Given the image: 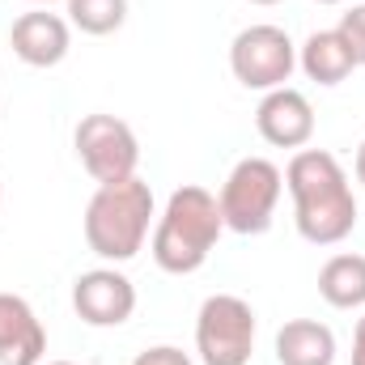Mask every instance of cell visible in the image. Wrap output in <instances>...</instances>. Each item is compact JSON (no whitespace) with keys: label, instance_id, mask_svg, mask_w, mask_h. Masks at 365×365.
<instances>
[{"label":"cell","instance_id":"44dd1931","mask_svg":"<svg viewBox=\"0 0 365 365\" xmlns=\"http://www.w3.org/2000/svg\"><path fill=\"white\" fill-rule=\"evenodd\" d=\"M251 4H280V0H251Z\"/></svg>","mask_w":365,"mask_h":365},{"label":"cell","instance_id":"e0dca14e","mask_svg":"<svg viewBox=\"0 0 365 365\" xmlns=\"http://www.w3.org/2000/svg\"><path fill=\"white\" fill-rule=\"evenodd\" d=\"M132 365H195L182 349L175 344H153V349H145V353H136V361Z\"/></svg>","mask_w":365,"mask_h":365},{"label":"cell","instance_id":"8fae6325","mask_svg":"<svg viewBox=\"0 0 365 365\" xmlns=\"http://www.w3.org/2000/svg\"><path fill=\"white\" fill-rule=\"evenodd\" d=\"M47 331L34 306L17 293H0V365H43Z\"/></svg>","mask_w":365,"mask_h":365},{"label":"cell","instance_id":"2e32d148","mask_svg":"<svg viewBox=\"0 0 365 365\" xmlns=\"http://www.w3.org/2000/svg\"><path fill=\"white\" fill-rule=\"evenodd\" d=\"M336 30L344 34V43H349V51H353L357 68H365V4H353V9L340 17Z\"/></svg>","mask_w":365,"mask_h":365},{"label":"cell","instance_id":"4fadbf2b","mask_svg":"<svg viewBox=\"0 0 365 365\" xmlns=\"http://www.w3.org/2000/svg\"><path fill=\"white\" fill-rule=\"evenodd\" d=\"M280 365H336V331L319 319H289L276 331Z\"/></svg>","mask_w":365,"mask_h":365},{"label":"cell","instance_id":"7a4b0ae2","mask_svg":"<svg viewBox=\"0 0 365 365\" xmlns=\"http://www.w3.org/2000/svg\"><path fill=\"white\" fill-rule=\"evenodd\" d=\"M225 234V221H221V204L208 187H195L187 182L179 191H170L158 225H153V264L170 276H191L208 264V255L217 251Z\"/></svg>","mask_w":365,"mask_h":365},{"label":"cell","instance_id":"30bf717a","mask_svg":"<svg viewBox=\"0 0 365 365\" xmlns=\"http://www.w3.org/2000/svg\"><path fill=\"white\" fill-rule=\"evenodd\" d=\"M9 47L21 64L30 68H56L64 64L68 47H73V26L68 17L60 13H47V9H34V13H21L9 30Z\"/></svg>","mask_w":365,"mask_h":365},{"label":"cell","instance_id":"277c9868","mask_svg":"<svg viewBox=\"0 0 365 365\" xmlns=\"http://www.w3.org/2000/svg\"><path fill=\"white\" fill-rule=\"evenodd\" d=\"M280 191H284V170L268 162V158H242L225 182H221V221L225 230L242 234V238H255V234H268L276 217V204H280Z\"/></svg>","mask_w":365,"mask_h":365},{"label":"cell","instance_id":"d6986e66","mask_svg":"<svg viewBox=\"0 0 365 365\" xmlns=\"http://www.w3.org/2000/svg\"><path fill=\"white\" fill-rule=\"evenodd\" d=\"M353 170H357V182L365 187V140H361V149H357V162H353Z\"/></svg>","mask_w":365,"mask_h":365},{"label":"cell","instance_id":"9c48e42d","mask_svg":"<svg viewBox=\"0 0 365 365\" xmlns=\"http://www.w3.org/2000/svg\"><path fill=\"white\" fill-rule=\"evenodd\" d=\"M255 128L276 149H306L314 136V106L302 90H268L255 106Z\"/></svg>","mask_w":365,"mask_h":365},{"label":"cell","instance_id":"ba28073f","mask_svg":"<svg viewBox=\"0 0 365 365\" xmlns=\"http://www.w3.org/2000/svg\"><path fill=\"white\" fill-rule=\"evenodd\" d=\"M73 310L90 327H123L136 314V284L119 268H90L73 280Z\"/></svg>","mask_w":365,"mask_h":365},{"label":"cell","instance_id":"6da1fadb","mask_svg":"<svg viewBox=\"0 0 365 365\" xmlns=\"http://www.w3.org/2000/svg\"><path fill=\"white\" fill-rule=\"evenodd\" d=\"M293 225L310 247H336L357 230V195L344 166L327 149H297L284 166Z\"/></svg>","mask_w":365,"mask_h":365},{"label":"cell","instance_id":"603a6c76","mask_svg":"<svg viewBox=\"0 0 365 365\" xmlns=\"http://www.w3.org/2000/svg\"><path fill=\"white\" fill-rule=\"evenodd\" d=\"M47 365H73V361H47Z\"/></svg>","mask_w":365,"mask_h":365},{"label":"cell","instance_id":"ffe728a7","mask_svg":"<svg viewBox=\"0 0 365 365\" xmlns=\"http://www.w3.org/2000/svg\"><path fill=\"white\" fill-rule=\"evenodd\" d=\"M30 4H38V9H47V4H60V0H30Z\"/></svg>","mask_w":365,"mask_h":365},{"label":"cell","instance_id":"5bb4252c","mask_svg":"<svg viewBox=\"0 0 365 365\" xmlns=\"http://www.w3.org/2000/svg\"><path fill=\"white\" fill-rule=\"evenodd\" d=\"M319 293L336 310H361L365 306V255L340 251L319 268Z\"/></svg>","mask_w":365,"mask_h":365},{"label":"cell","instance_id":"3957f363","mask_svg":"<svg viewBox=\"0 0 365 365\" xmlns=\"http://www.w3.org/2000/svg\"><path fill=\"white\" fill-rule=\"evenodd\" d=\"M153 187L132 175L123 182H102L86 204V242L98 259L128 264L140 255L153 225Z\"/></svg>","mask_w":365,"mask_h":365},{"label":"cell","instance_id":"52a82bcc","mask_svg":"<svg viewBox=\"0 0 365 365\" xmlns=\"http://www.w3.org/2000/svg\"><path fill=\"white\" fill-rule=\"evenodd\" d=\"M293 68H297V47L280 26H268V21L247 26L230 43V73L247 90H280L293 77Z\"/></svg>","mask_w":365,"mask_h":365},{"label":"cell","instance_id":"5b68a950","mask_svg":"<svg viewBox=\"0 0 365 365\" xmlns=\"http://www.w3.org/2000/svg\"><path fill=\"white\" fill-rule=\"evenodd\" d=\"M255 310L238 293L204 297L195 314V353L200 365H247L255 353Z\"/></svg>","mask_w":365,"mask_h":365},{"label":"cell","instance_id":"7c38bea8","mask_svg":"<svg viewBox=\"0 0 365 365\" xmlns=\"http://www.w3.org/2000/svg\"><path fill=\"white\" fill-rule=\"evenodd\" d=\"M297 68L314 81V86H340L353 77L357 60L344 43L340 30H314L302 47H297Z\"/></svg>","mask_w":365,"mask_h":365},{"label":"cell","instance_id":"cb8c5ba5","mask_svg":"<svg viewBox=\"0 0 365 365\" xmlns=\"http://www.w3.org/2000/svg\"><path fill=\"white\" fill-rule=\"evenodd\" d=\"M0 195H4V191H0Z\"/></svg>","mask_w":365,"mask_h":365},{"label":"cell","instance_id":"7402d4cb","mask_svg":"<svg viewBox=\"0 0 365 365\" xmlns=\"http://www.w3.org/2000/svg\"><path fill=\"white\" fill-rule=\"evenodd\" d=\"M319 4H344V0H319Z\"/></svg>","mask_w":365,"mask_h":365},{"label":"cell","instance_id":"ac0fdd59","mask_svg":"<svg viewBox=\"0 0 365 365\" xmlns=\"http://www.w3.org/2000/svg\"><path fill=\"white\" fill-rule=\"evenodd\" d=\"M353 365H365V314L357 319V331H353Z\"/></svg>","mask_w":365,"mask_h":365},{"label":"cell","instance_id":"9a60e30c","mask_svg":"<svg viewBox=\"0 0 365 365\" xmlns=\"http://www.w3.org/2000/svg\"><path fill=\"white\" fill-rule=\"evenodd\" d=\"M64 9H68V26L93 38H106L128 21V0H64Z\"/></svg>","mask_w":365,"mask_h":365},{"label":"cell","instance_id":"8992f818","mask_svg":"<svg viewBox=\"0 0 365 365\" xmlns=\"http://www.w3.org/2000/svg\"><path fill=\"white\" fill-rule=\"evenodd\" d=\"M73 149H77L86 175H90L98 187H102V182L132 179L136 166H140V140H136L132 123H123V119H115V115H102V110H93V115H86V119L77 123Z\"/></svg>","mask_w":365,"mask_h":365}]
</instances>
